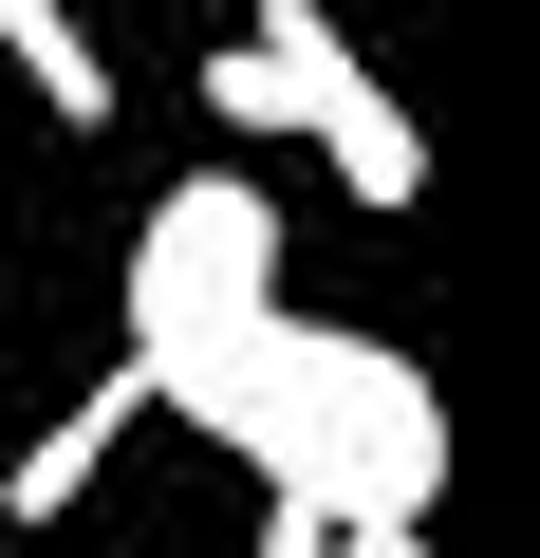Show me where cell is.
Listing matches in <instances>:
<instances>
[{
    "label": "cell",
    "instance_id": "cell-2",
    "mask_svg": "<svg viewBox=\"0 0 540 558\" xmlns=\"http://www.w3.org/2000/svg\"><path fill=\"white\" fill-rule=\"evenodd\" d=\"M261 75H280V149H317L355 205H429V131L392 112V75L336 38V0H261Z\"/></svg>",
    "mask_w": 540,
    "mask_h": 558
},
{
    "label": "cell",
    "instance_id": "cell-1",
    "mask_svg": "<svg viewBox=\"0 0 540 558\" xmlns=\"http://www.w3.org/2000/svg\"><path fill=\"white\" fill-rule=\"evenodd\" d=\"M149 410L224 428L280 502L317 521H429L447 502V391L392 354V336H336V317H224V336H168L149 354Z\"/></svg>",
    "mask_w": 540,
    "mask_h": 558
},
{
    "label": "cell",
    "instance_id": "cell-7",
    "mask_svg": "<svg viewBox=\"0 0 540 558\" xmlns=\"http://www.w3.org/2000/svg\"><path fill=\"white\" fill-rule=\"evenodd\" d=\"M317 558H429V521H336Z\"/></svg>",
    "mask_w": 540,
    "mask_h": 558
},
{
    "label": "cell",
    "instance_id": "cell-6",
    "mask_svg": "<svg viewBox=\"0 0 540 558\" xmlns=\"http://www.w3.org/2000/svg\"><path fill=\"white\" fill-rule=\"evenodd\" d=\"M205 112H224V131H280V75H261V38H224V57H205Z\"/></svg>",
    "mask_w": 540,
    "mask_h": 558
},
{
    "label": "cell",
    "instance_id": "cell-5",
    "mask_svg": "<svg viewBox=\"0 0 540 558\" xmlns=\"http://www.w3.org/2000/svg\"><path fill=\"white\" fill-rule=\"evenodd\" d=\"M0 57H20V94H38L57 131H112V57H94L75 0H0Z\"/></svg>",
    "mask_w": 540,
    "mask_h": 558
},
{
    "label": "cell",
    "instance_id": "cell-3",
    "mask_svg": "<svg viewBox=\"0 0 540 558\" xmlns=\"http://www.w3.org/2000/svg\"><path fill=\"white\" fill-rule=\"evenodd\" d=\"M261 299H280V205H261L242 168H187V186L149 205V242H131V354L224 336V317H261Z\"/></svg>",
    "mask_w": 540,
    "mask_h": 558
},
{
    "label": "cell",
    "instance_id": "cell-4",
    "mask_svg": "<svg viewBox=\"0 0 540 558\" xmlns=\"http://www.w3.org/2000/svg\"><path fill=\"white\" fill-rule=\"evenodd\" d=\"M131 410H149V354H112V373H94V391L38 428L20 465H0V521H75V502H94V465L131 447Z\"/></svg>",
    "mask_w": 540,
    "mask_h": 558
}]
</instances>
